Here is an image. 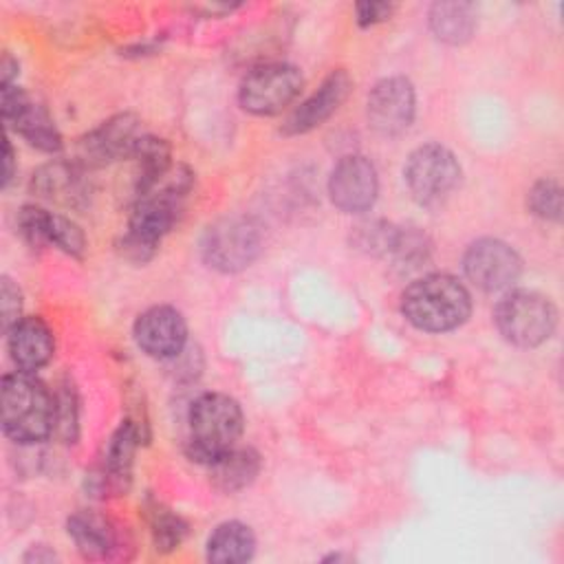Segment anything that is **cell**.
I'll list each match as a JSON object with an SVG mask.
<instances>
[{
  "mask_svg": "<svg viewBox=\"0 0 564 564\" xmlns=\"http://www.w3.org/2000/svg\"><path fill=\"white\" fill-rule=\"evenodd\" d=\"M0 308H2V326H4V333L22 319V293L20 289L13 284L11 278L2 275L0 280Z\"/></svg>",
  "mask_w": 564,
  "mask_h": 564,
  "instance_id": "obj_30",
  "label": "cell"
},
{
  "mask_svg": "<svg viewBox=\"0 0 564 564\" xmlns=\"http://www.w3.org/2000/svg\"><path fill=\"white\" fill-rule=\"evenodd\" d=\"M430 253V245L423 234L414 229H397L394 242L386 258L394 260V267L399 269H416L421 262H425Z\"/></svg>",
  "mask_w": 564,
  "mask_h": 564,
  "instance_id": "obj_26",
  "label": "cell"
},
{
  "mask_svg": "<svg viewBox=\"0 0 564 564\" xmlns=\"http://www.w3.org/2000/svg\"><path fill=\"white\" fill-rule=\"evenodd\" d=\"M463 269L471 284L482 291H507L522 271L518 251L498 238L471 242L463 256Z\"/></svg>",
  "mask_w": 564,
  "mask_h": 564,
  "instance_id": "obj_10",
  "label": "cell"
},
{
  "mask_svg": "<svg viewBox=\"0 0 564 564\" xmlns=\"http://www.w3.org/2000/svg\"><path fill=\"white\" fill-rule=\"evenodd\" d=\"M2 121L42 152L53 154L62 150V134L53 117L15 84L2 86Z\"/></svg>",
  "mask_w": 564,
  "mask_h": 564,
  "instance_id": "obj_11",
  "label": "cell"
},
{
  "mask_svg": "<svg viewBox=\"0 0 564 564\" xmlns=\"http://www.w3.org/2000/svg\"><path fill=\"white\" fill-rule=\"evenodd\" d=\"M207 560L218 564H238L251 560L256 551V535L251 527L238 520L218 524L207 538Z\"/></svg>",
  "mask_w": 564,
  "mask_h": 564,
  "instance_id": "obj_22",
  "label": "cell"
},
{
  "mask_svg": "<svg viewBox=\"0 0 564 564\" xmlns=\"http://www.w3.org/2000/svg\"><path fill=\"white\" fill-rule=\"evenodd\" d=\"M379 194L375 165L361 154L341 156L328 176V196L344 214H361L370 209Z\"/></svg>",
  "mask_w": 564,
  "mask_h": 564,
  "instance_id": "obj_12",
  "label": "cell"
},
{
  "mask_svg": "<svg viewBox=\"0 0 564 564\" xmlns=\"http://www.w3.org/2000/svg\"><path fill=\"white\" fill-rule=\"evenodd\" d=\"M57 403V419H55V430L64 441H75L77 438V405H75V392L70 386H64V390L55 397Z\"/></svg>",
  "mask_w": 564,
  "mask_h": 564,
  "instance_id": "obj_29",
  "label": "cell"
},
{
  "mask_svg": "<svg viewBox=\"0 0 564 564\" xmlns=\"http://www.w3.org/2000/svg\"><path fill=\"white\" fill-rule=\"evenodd\" d=\"M7 348L20 370L35 372L53 357V330L42 317H22L7 330Z\"/></svg>",
  "mask_w": 564,
  "mask_h": 564,
  "instance_id": "obj_18",
  "label": "cell"
},
{
  "mask_svg": "<svg viewBox=\"0 0 564 564\" xmlns=\"http://www.w3.org/2000/svg\"><path fill=\"white\" fill-rule=\"evenodd\" d=\"M430 29L445 44H463L476 29V13L469 2H436L430 9Z\"/></svg>",
  "mask_w": 564,
  "mask_h": 564,
  "instance_id": "obj_23",
  "label": "cell"
},
{
  "mask_svg": "<svg viewBox=\"0 0 564 564\" xmlns=\"http://www.w3.org/2000/svg\"><path fill=\"white\" fill-rule=\"evenodd\" d=\"M2 187H7L15 174V161H13V148L9 143V137H4L2 143Z\"/></svg>",
  "mask_w": 564,
  "mask_h": 564,
  "instance_id": "obj_32",
  "label": "cell"
},
{
  "mask_svg": "<svg viewBox=\"0 0 564 564\" xmlns=\"http://www.w3.org/2000/svg\"><path fill=\"white\" fill-rule=\"evenodd\" d=\"M260 454L251 447H231L214 463H209V476L216 489L234 494L251 485L260 471Z\"/></svg>",
  "mask_w": 564,
  "mask_h": 564,
  "instance_id": "obj_21",
  "label": "cell"
},
{
  "mask_svg": "<svg viewBox=\"0 0 564 564\" xmlns=\"http://www.w3.org/2000/svg\"><path fill=\"white\" fill-rule=\"evenodd\" d=\"M137 346L154 359H174L183 352L187 341V324L172 306H152L134 322Z\"/></svg>",
  "mask_w": 564,
  "mask_h": 564,
  "instance_id": "obj_13",
  "label": "cell"
},
{
  "mask_svg": "<svg viewBox=\"0 0 564 564\" xmlns=\"http://www.w3.org/2000/svg\"><path fill=\"white\" fill-rule=\"evenodd\" d=\"M139 137V119L134 115H115L79 141V159L86 165H106L128 159Z\"/></svg>",
  "mask_w": 564,
  "mask_h": 564,
  "instance_id": "obj_16",
  "label": "cell"
},
{
  "mask_svg": "<svg viewBox=\"0 0 564 564\" xmlns=\"http://www.w3.org/2000/svg\"><path fill=\"white\" fill-rule=\"evenodd\" d=\"M416 95L410 79L394 75L379 79L368 93L366 117L370 128L381 137L403 134L414 119Z\"/></svg>",
  "mask_w": 564,
  "mask_h": 564,
  "instance_id": "obj_9",
  "label": "cell"
},
{
  "mask_svg": "<svg viewBox=\"0 0 564 564\" xmlns=\"http://www.w3.org/2000/svg\"><path fill=\"white\" fill-rule=\"evenodd\" d=\"M401 313L419 330L447 333L467 322L471 295L454 275L430 273L403 291Z\"/></svg>",
  "mask_w": 564,
  "mask_h": 564,
  "instance_id": "obj_3",
  "label": "cell"
},
{
  "mask_svg": "<svg viewBox=\"0 0 564 564\" xmlns=\"http://www.w3.org/2000/svg\"><path fill=\"white\" fill-rule=\"evenodd\" d=\"M68 535L86 560H110L126 544L121 527L97 511H75L68 518Z\"/></svg>",
  "mask_w": 564,
  "mask_h": 564,
  "instance_id": "obj_17",
  "label": "cell"
},
{
  "mask_svg": "<svg viewBox=\"0 0 564 564\" xmlns=\"http://www.w3.org/2000/svg\"><path fill=\"white\" fill-rule=\"evenodd\" d=\"M148 522L156 551H174L187 533L185 520L159 502L148 507Z\"/></svg>",
  "mask_w": 564,
  "mask_h": 564,
  "instance_id": "obj_25",
  "label": "cell"
},
{
  "mask_svg": "<svg viewBox=\"0 0 564 564\" xmlns=\"http://www.w3.org/2000/svg\"><path fill=\"white\" fill-rule=\"evenodd\" d=\"M403 181L421 207L443 205L460 183V163L441 143H423L405 161Z\"/></svg>",
  "mask_w": 564,
  "mask_h": 564,
  "instance_id": "obj_7",
  "label": "cell"
},
{
  "mask_svg": "<svg viewBox=\"0 0 564 564\" xmlns=\"http://www.w3.org/2000/svg\"><path fill=\"white\" fill-rule=\"evenodd\" d=\"M262 251V227L245 214H229L214 220L200 238V256L207 267L220 273L247 269Z\"/></svg>",
  "mask_w": 564,
  "mask_h": 564,
  "instance_id": "obj_5",
  "label": "cell"
},
{
  "mask_svg": "<svg viewBox=\"0 0 564 564\" xmlns=\"http://www.w3.org/2000/svg\"><path fill=\"white\" fill-rule=\"evenodd\" d=\"M130 159L137 161L139 165V176H137V194L145 192L152 187L170 167V145L152 134H141L132 148Z\"/></svg>",
  "mask_w": 564,
  "mask_h": 564,
  "instance_id": "obj_24",
  "label": "cell"
},
{
  "mask_svg": "<svg viewBox=\"0 0 564 564\" xmlns=\"http://www.w3.org/2000/svg\"><path fill=\"white\" fill-rule=\"evenodd\" d=\"M500 335L520 348H533L546 341L555 328L557 313L549 297L535 291H507L494 311Z\"/></svg>",
  "mask_w": 564,
  "mask_h": 564,
  "instance_id": "obj_6",
  "label": "cell"
},
{
  "mask_svg": "<svg viewBox=\"0 0 564 564\" xmlns=\"http://www.w3.org/2000/svg\"><path fill=\"white\" fill-rule=\"evenodd\" d=\"M242 410L229 394H200L187 414V456L196 463H214L236 447L242 434Z\"/></svg>",
  "mask_w": 564,
  "mask_h": 564,
  "instance_id": "obj_4",
  "label": "cell"
},
{
  "mask_svg": "<svg viewBox=\"0 0 564 564\" xmlns=\"http://www.w3.org/2000/svg\"><path fill=\"white\" fill-rule=\"evenodd\" d=\"M529 209L542 220H560L562 218V187L553 178L538 181L529 192Z\"/></svg>",
  "mask_w": 564,
  "mask_h": 564,
  "instance_id": "obj_27",
  "label": "cell"
},
{
  "mask_svg": "<svg viewBox=\"0 0 564 564\" xmlns=\"http://www.w3.org/2000/svg\"><path fill=\"white\" fill-rule=\"evenodd\" d=\"M352 88V79L350 75L339 68L333 70L322 84L319 88L306 97L282 123V134L286 137H295V134H306L311 130H315L317 126H322L326 119H330L339 106L346 101L348 93Z\"/></svg>",
  "mask_w": 564,
  "mask_h": 564,
  "instance_id": "obj_15",
  "label": "cell"
},
{
  "mask_svg": "<svg viewBox=\"0 0 564 564\" xmlns=\"http://www.w3.org/2000/svg\"><path fill=\"white\" fill-rule=\"evenodd\" d=\"M18 227L31 247L55 245L68 256L79 258L86 249L84 231L66 216L53 214L44 207L24 205L18 212Z\"/></svg>",
  "mask_w": 564,
  "mask_h": 564,
  "instance_id": "obj_14",
  "label": "cell"
},
{
  "mask_svg": "<svg viewBox=\"0 0 564 564\" xmlns=\"http://www.w3.org/2000/svg\"><path fill=\"white\" fill-rule=\"evenodd\" d=\"M2 432L22 445L40 443L55 432V394L33 372L4 375L0 388Z\"/></svg>",
  "mask_w": 564,
  "mask_h": 564,
  "instance_id": "obj_2",
  "label": "cell"
},
{
  "mask_svg": "<svg viewBox=\"0 0 564 564\" xmlns=\"http://www.w3.org/2000/svg\"><path fill=\"white\" fill-rule=\"evenodd\" d=\"M302 73L286 62H267L251 68L238 88L240 106L258 117L282 112L302 90Z\"/></svg>",
  "mask_w": 564,
  "mask_h": 564,
  "instance_id": "obj_8",
  "label": "cell"
},
{
  "mask_svg": "<svg viewBox=\"0 0 564 564\" xmlns=\"http://www.w3.org/2000/svg\"><path fill=\"white\" fill-rule=\"evenodd\" d=\"M0 75H2V86H11V84H13V77L18 75V62H15L9 53H4V57H2Z\"/></svg>",
  "mask_w": 564,
  "mask_h": 564,
  "instance_id": "obj_33",
  "label": "cell"
},
{
  "mask_svg": "<svg viewBox=\"0 0 564 564\" xmlns=\"http://www.w3.org/2000/svg\"><path fill=\"white\" fill-rule=\"evenodd\" d=\"M394 236H397V227H392L383 220H372V223L357 227L355 242H357V247L366 249L368 253L388 256V251L394 242Z\"/></svg>",
  "mask_w": 564,
  "mask_h": 564,
  "instance_id": "obj_28",
  "label": "cell"
},
{
  "mask_svg": "<svg viewBox=\"0 0 564 564\" xmlns=\"http://www.w3.org/2000/svg\"><path fill=\"white\" fill-rule=\"evenodd\" d=\"M139 438H141V434H139L137 423H132L128 419L119 425V430L112 434V438L108 443L104 467H101L99 476H95L99 491H121V489L126 491L128 489L132 458H134Z\"/></svg>",
  "mask_w": 564,
  "mask_h": 564,
  "instance_id": "obj_19",
  "label": "cell"
},
{
  "mask_svg": "<svg viewBox=\"0 0 564 564\" xmlns=\"http://www.w3.org/2000/svg\"><path fill=\"white\" fill-rule=\"evenodd\" d=\"M394 13V4L390 2H357L355 4V20L359 26H375L379 22L390 20Z\"/></svg>",
  "mask_w": 564,
  "mask_h": 564,
  "instance_id": "obj_31",
  "label": "cell"
},
{
  "mask_svg": "<svg viewBox=\"0 0 564 564\" xmlns=\"http://www.w3.org/2000/svg\"><path fill=\"white\" fill-rule=\"evenodd\" d=\"M26 562H53L55 553L46 551V546H31V551L24 555Z\"/></svg>",
  "mask_w": 564,
  "mask_h": 564,
  "instance_id": "obj_34",
  "label": "cell"
},
{
  "mask_svg": "<svg viewBox=\"0 0 564 564\" xmlns=\"http://www.w3.org/2000/svg\"><path fill=\"white\" fill-rule=\"evenodd\" d=\"M82 176L84 174L77 170V165L55 161L33 174V192L53 203L77 205L86 196Z\"/></svg>",
  "mask_w": 564,
  "mask_h": 564,
  "instance_id": "obj_20",
  "label": "cell"
},
{
  "mask_svg": "<svg viewBox=\"0 0 564 564\" xmlns=\"http://www.w3.org/2000/svg\"><path fill=\"white\" fill-rule=\"evenodd\" d=\"M194 185V174L183 165H172L152 187L137 194L128 229L119 240V253L130 262H148L161 238L176 225L185 196Z\"/></svg>",
  "mask_w": 564,
  "mask_h": 564,
  "instance_id": "obj_1",
  "label": "cell"
}]
</instances>
